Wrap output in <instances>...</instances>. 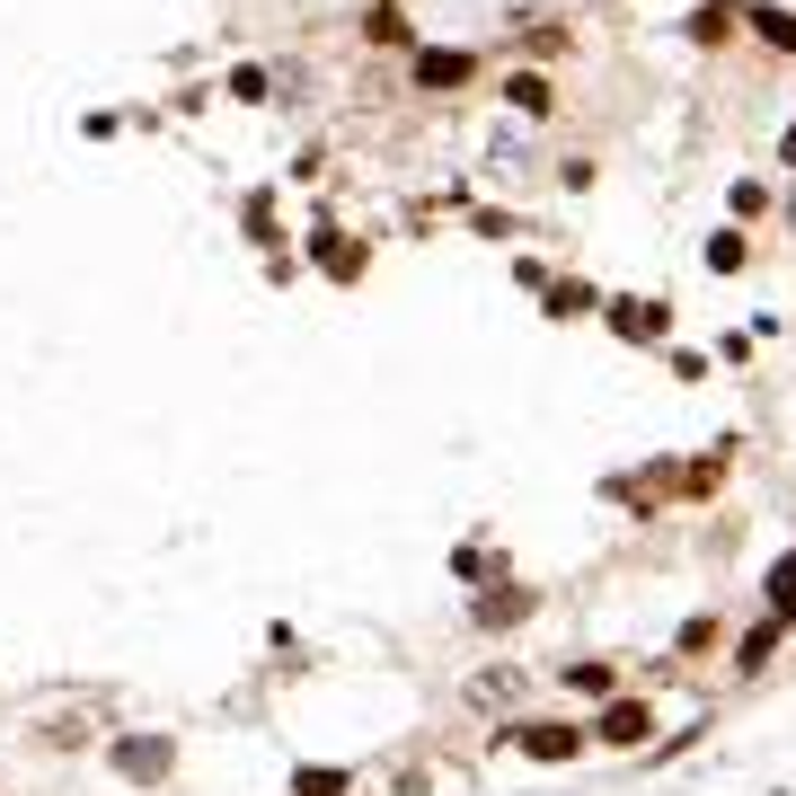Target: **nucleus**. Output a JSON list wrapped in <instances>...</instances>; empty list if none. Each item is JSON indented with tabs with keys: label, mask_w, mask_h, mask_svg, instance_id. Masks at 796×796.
<instances>
[{
	"label": "nucleus",
	"mask_w": 796,
	"mask_h": 796,
	"mask_svg": "<svg viewBox=\"0 0 796 796\" xmlns=\"http://www.w3.org/2000/svg\"><path fill=\"white\" fill-rule=\"evenodd\" d=\"M416 80L425 89H460L470 80V53H416Z\"/></svg>",
	"instance_id": "1"
},
{
	"label": "nucleus",
	"mask_w": 796,
	"mask_h": 796,
	"mask_svg": "<svg viewBox=\"0 0 796 796\" xmlns=\"http://www.w3.org/2000/svg\"><path fill=\"white\" fill-rule=\"evenodd\" d=\"M522 744L540 753V761H567V753H575V735H567V725H522Z\"/></svg>",
	"instance_id": "2"
},
{
	"label": "nucleus",
	"mask_w": 796,
	"mask_h": 796,
	"mask_svg": "<svg viewBox=\"0 0 796 796\" xmlns=\"http://www.w3.org/2000/svg\"><path fill=\"white\" fill-rule=\"evenodd\" d=\"M602 735H611V744H637V735H646V708H611Z\"/></svg>",
	"instance_id": "3"
},
{
	"label": "nucleus",
	"mask_w": 796,
	"mask_h": 796,
	"mask_svg": "<svg viewBox=\"0 0 796 796\" xmlns=\"http://www.w3.org/2000/svg\"><path fill=\"white\" fill-rule=\"evenodd\" d=\"M770 602H779V611H796V558H779V575H770Z\"/></svg>",
	"instance_id": "4"
},
{
	"label": "nucleus",
	"mask_w": 796,
	"mask_h": 796,
	"mask_svg": "<svg viewBox=\"0 0 796 796\" xmlns=\"http://www.w3.org/2000/svg\"><path fill=\"white\" fill-rule=\"evenodd\" d=\"M761 36H770V45H796V18H779V10H761Z\"/></svg>",
	"instance_id": "5"
},
{
	"label": "nucleus",
	"mask_w": 796,
	"mask_h": 796,
	"mask_svg": "<svg viewBox=\"0 0 796 796\" xmlns=\"http://www.w3.org/2000/svg\"><path fill=\"white\" fill-rule=\"evenodd\" d=\"M787 160H796V133H787Z\"/></svg>",
	"instance_id": "6"
}]
</instances>
